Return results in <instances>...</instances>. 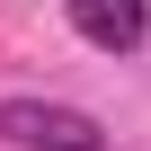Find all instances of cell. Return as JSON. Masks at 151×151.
I'll list each match as a JSON object with an SVG mask.
<instances>
[{"label": "cell", "mask_w": 151, "mask_h": 151, "mask_svg": "<svg viewBox=\"0 0 151 151\" xmlns=\"http://www.w3.org/2000/svg\"><path fill=\"white\" fill-rule=\"evenodd\" d=\"M0 142H18V151H107L98 116L45 107V98H9V107H0Z\"/></svg>", "instance_id": "cell-1"}, {"label": "cell", "mask_w": 151, "mask_h": 151, "mask_svg": "<svg viewBox=\"0 0 151 151\" xmlns=\"http://www.w3.org/2000/svg\"><path fill=\"white\" fill-rule=\"evenodd\" d=\"M71 27H80L98 53H133L151 36V0H71Z\"/></svg>", "instance_id": "cell-2"}]
</instances>
